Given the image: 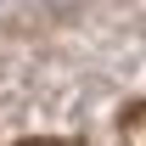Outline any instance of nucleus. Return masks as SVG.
Segmentation results:
<instances>
[{
	"mask_svg": "<svg viewBox=\"0 0 146 146\" xmlns=\"http://www.w3.org/2000/svg\"><path fill=\"white\" fill-rule=\"evenodd\" d=\"M129 129H135V141H141V146H146V107H141V112H135V118H129Z\"/></svg>",
	"mask_w": 146,
	"mask_h": 146,
	"instance_id": "1",
	"label": "nucleus"
}]
</instances>
